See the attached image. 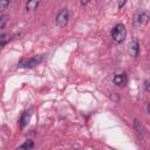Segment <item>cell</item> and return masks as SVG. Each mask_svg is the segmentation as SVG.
<instances>
[{"mask_svg":"<svg viewBox=\"0 0 150 150\" xmlns=\"http://www.w3.org/2000/svg\"><path fill=\"white\" fill-rule=\"evenodd\" d=\"M115 43H122L127 36V29L123 23H116L110 33Z\"/></svg>","mask_w":150,"mask_h":150,"instance_id":"cell-1","label":"cell"},{"mask_svg":"<svg viewBox=\"0 0 150 150\" xmlns=\"http://www.w3.org/2000/svg\"><path fill=\"white\" fill-rule=\"evenodd\" d=\"M69 11L67 9V8H62L59 13H57V15H56V18H55V25H56V27H59V28H64L67 25H68V21H69Z\"/></svg>","mask_w":150,"mask_h":150,"instance_id":"cell-2","label":"cell"},{"mask_svg":"<svg viewBox=\"0 0 150 150\" xmlns=\"http://www.w3.org/2000/svg\"><path fill=\"white\" fill-rule=\"evenodd\" d=\"M43 60V55H36L29 59H23L18 63V67L20 68H33L35 66H38L41 61Z\"/></svg>","mask_w":150,"mask_h":150,"instance_id":"cell-3","label":"cell"},{"mask_svg":"<svg viewBox=\"0 0 150 150\" xmlns=\"http://www.w3.org/2000/svg\"><path fill=\"white\" fill-rule=\"evenodd\" d=\"M128 52H129L130 56H132V57H137L138 56V54H139V43H138L137 40H134V41L130 42Z\"/></svg>","mask_w":150,"mask_h":150,"instance_id":"cell-4","label":"cell"},{"mask_svg":"<svg viewBox=\"0 0 150 150\" xmlns=\"http://www.w3.org/2000/svg\"><path fill=\"white\" fill-rule=\"evenodd\" d=\"M114 83L116 84V86H118V87H124L125 84H127V82H128V77H127V75L124 74V73H120V74H116L115 76H114Z\"/></svg>","mask_w":150,"mask_h":150,"instance_id":"cell-5","label":"cell"},{"mask_svg":"<svg viewBox=\"0 0 150 150\" xmlns=\"http://www.w3.org/2000/svg\"><path fill=\"white\" fill-rule=\"evenodd\" d=\"M40 1H41V0H27V1H26V6H25L26 12H28V13L34 12V11L39 7Z\"/></svg>","mask_w":150,"mask_h":150,"instance_id":"cell-6","label":"cell"},{"mask_svg":"<svg viewBox=\"0 0 150 150\" xmlns=\"http://www.w3.org/2000/svg\"><path fill=\"white\" fill-rule=\"evenodd\" d=\"M149 19H150L149 14H148V13H145V12H143V13H141V14L137 16L136 22H137V23H138L141 27H144V26H146V25H148Z\"/></svg>","mask_w":150,"mask_h":150,"instance_id":"cell-7","label":"cell"},{"mask_svg":"<svg viewBox=\"0 0 150 150\" xmlns=\"http://www.w3.org/2000/svg\"><path fill=\"white\" fill-rule=\"evenodd\" d=\"M29 118H30V112H28V111H25V112L21 115L20 121H19V124H20V128H21V129H23V128L28 124Z\"/></svg>","mask_w":150,"mask_h":150,"instance_id":"cell-8","label":"cell"},{"mask_svg":"<svg viewBox=\"0 0 150 150\" xmlns=\"http://www.w3.org/2000/svg\"><path fill=\"white\" fill-rule=\"evenodd\" d=\"M134 128H135V130H136V132L141 136V137H143L144 136V132H145V129H144V127L141 124V122H138V120H134Z\"/></svg>","mask_w":150,"mask_h":150,"instance_id":"cell-9","label":"cell"},{"mask_svg":"<svg viewBox=\"0 0 150 150\" xmlns=\"http://www.w3.org/2000/svg\"><path fill=\"white\" fill-rule=\"evenodd\" d=\"M8 20H9V16H8L7 14H2V15L0 16V29H1V30L5 29V26H6V23L8 22Z\"/></svg>","mask_w":150,"mask_h":150,"instance_id":"cell-10","label":"cell"},{"mask_svg":"<svg viewBox=\"0 0 150 150\" xmlns=\"http://www.w3.org/2000/svg\"><path fill=\"white\" fill-rule=\"evenodd\" d=\"M8 41H9V35L6 34V33H1V35H0V46L5 47Z\"/></svg>","mask_w":150,"mask_h":150,"instance_id":"cell-11","label":"cell"},{"mask_svg":"<svg viewBox=\"0 0 150 150\" xmlns=\"http://www.w3.org/2000/svg\"><path fill=\"white\" fill-rule=\"evenodd\" d=\"M19 148H20V149H33V148H34V143H33L32 139H27V141H26L25 143H22Z\"/></svg>","mask_w":150,"mask_h":150,"instance_id":"cell-12","label":"cell"},{"mask_svg":"<svg viewBox=\"0 0 150 150\" xmlns=\"http://www.w3.org/2000/svg\"><path fill=\"white\" fill-rule=\"evenodd\" d=\"M11 5V0H0V9L4 12Z\"/></svg>","mask_w":150,"mask_h":150,"instance_id":"cell-13","label":"cell"},{"mask_svg":"<svg viewBox=\"0 0 150 150\" xmlns=\"http://www.w3.org/2000/svg\"><path fill=\"white\" fill-rule=\"evenodd\" d=\"M125 2H127V0H117V6H118V8H122V7L125 5Z\"/></svg>","mask_w":150,"mask_h":150,"instance_id":"cell-14","label":"cell"},{"mask_svg":"<svg viewBox=\"0 0 150 150\" xmlns=\"http://www.w3.org/2000/svg\"><path fill=\"white\" fill-rule=\"evenodd\" d=\"M144 89H145V91L150 93V82H145V84H144Z\"/></svg>","mask_w":150,"mask_h":150,"instance_id":"cell-15","label":"cell"},{"mask_svg":"<svg viewBox=\"0 0 150 150\" xmlns=\"http://www.w3.org/2000/svg\"><path fill=\"white\" fill-rule=\"evenodd\" d=\"M148 112H149V115H150V104L148 105Z\"/></svg>","mask_w":150,"mask_h":150,"instance_id":"cell-16","label":"cell"}]
</instances>
